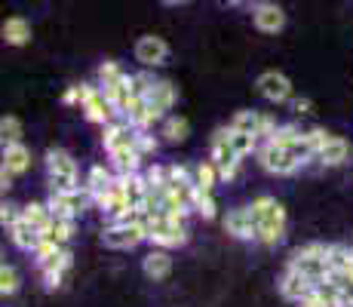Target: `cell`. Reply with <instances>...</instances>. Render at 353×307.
I'll return each instance as SVG.
<instances>
[{
  "label": "cell",
  "mask_w": 353,
  "mask_h": 307,
  "mask_svg": "<svg viewBox=\"0 0 353 307\" xmlns=\"http://www.w3.org/2000/svg\"><path fill=\"white\" fill-rule=\"evenodd\" d=\"M145 224H148V240L163 246V249H172V246H185L188 243L185 221H179V218H172V215L148 212Z\"/></svg>",
  "instance_id": "1"
},
{
  "label": "cell",
  "mask_w": 353,
  "mask_h": 307,
  "mask_svg": "<svg viewBox=\"0 0 353 307\" xmlns=\"http://www.w3.org/2000/svg\"><path fill=\"white\" fill-rule=\"evenodd\" d=\"M46 169H50V190H77V163L68 151L62 148L46 151Z\"/></svg>",
  "instance_id": "2"
},
{
  "label": "cell",
  "mask_w": 353,
  "mask_h": 307,
  "mask_svg": "<svg viewBox=\"0 0 353 307\" xmlns=\"http://www.w3.org/2000/svg\"><path fill=\"white\" fill-rule=\"evenodd\" d=\"M292 264H295L301 274H307L314 283H323L332 270L329 268V246H323V243L304 246V249H298L295 255H292Z\"/></svg>",
  "instance_id": "3"
},
{
  "label": "cell",
  "mask_w": 353,
  "mask_h": 307,
  "mask_svg": "<svg viewBox=\"0 0 353 307\" xmlns=\"http://www.w3.org/2000/svg\"><path fill=\"white\" fill-rule=\"evenodd\" d=\"M50 209H52V215H59V218H77L80 212H83L90 203H96V197H92V190L90 188H83V190H52L50 194Z\"/></svg>",
  "instance_id": "4"
},
{
  "label": "cell",
  "mask_w": 353,
  "mask_h": 307,
  "mask_svg": "<svg viewBox=\"0 0 353 307\" xmlns=\"http://www.w3.org/2000/svg\"><path fill=\"white\" fill-rule=\"evenodd\" d=\"M141 240H148L145 221H132V224L114 221L111 228H105V234H101V243H105L108 249H132V246H139Z\"/></svg>",
  "instance_id": "5"
},
{
  "label": "cell",
  "mask_w": 353,
  "mask_h": 307,
  "mask_svg": "<svg viewBox=\"0 0 353 307\" xmlns=\"http://www.w3.org/2000/svg\"><path fill=\"white\" fill-rule=\"evenodd\" d=\"M212 163L219 166V175L225 181H230L236 175V169H240V154H236V148L230 145V129H219L212 139Z\"/></svg>",
  "instance_id": "6"
},
{
  "label": "cell",
  "mask_w": 353,
  "mask_h": 307,
  "mask_svg": "<svg viewBox=\"0 0 353 307\" xmlns=\"http://www.w3.org/2000/svg\"><path fill=\"white\" fill-rule=\"evenodd\" d=\"M258 160H261V166L274 175H292L298 166H301V160H298L289 148H280V145H274V141H268V145L258 151Z\"/></svg>",
  "instance_id": "7"
},
{
  "label": "cell",
  "mask_w": 353,
  "mask_h": 307,
  "mask_svg": "<svg viewBox=\"0 0 353 307\" xmlns=\"http://www.w3.org/2000/svg\"><path fill=\"white\" fill-rule=\"evenodd\" d=\"M86 86V99H83V114H86V120L90 123H101V126H108L114 117V105L105 99V92L99 90V86H92V83H83Z\"/></svg>",
  "instance_id": "8"
},
{
  "label": "cell",
  "mask_w": 353,
  "mask_h": 307,
  "mask_svg": "<svg viewBox=\"0 0 353 307\" xmlns=\"http://www.w3.org/2000/svg\"><path fill=\"white\" fill-rule=\"evenodd\" d=\"M101 141H105L108 154L114 151H123V148H135L139 145V126H132V123H108L105 132H101Z\"/></svg>",
  "instance_id": "9"
},
{
  "label": "cell",
  "mask_w": 353,
  "mask_h": 307,
  "mask_svg": "<svg viewBox=\"0 0 353 307\" xmlns=\"http://www.w3.org/2000/svg\"><path fill=\"white\" fill-rule=\"evenodd\" d=\"M145 99H148V126H151V123H157L163 114L175 105V86L169 83V80H157L154 90L148 92Z\"/></svg>",
  "instance_id": "10"
},
{
  "label": "cell",
  "mask_w": 353,
  "mask_h": 307,
  "mask_svg": "<svg viewBox=\"0 0 353 307\" xmlns=\"http://www.w3.org/2000/svg\"><path fill=\"white\" fill-rule=\"evenodd\" d=\"M225 230L234 234L236 240H258V218L252 215L249 206L230 209L228 218H225Z\"/></svg>",
  "instance_id": "11"
},
{
  "label": "cell",
  "mask_w": 353,
  "mask_h": 307,
  "mask_svg": "<svg viewBox=\"0 0 353 307\" xmlns=\"http://www.w3.org/2000/svg\"><path fill=\"white\" fill-rule=\"evenodd\" d=\"M314 289H316V283H314V279H310L307 274H301L295 264H289L286 274H283V279H280L283 298H289V301H295V304L301 301V298H307Z\"/></svg>",
  "instance_id": "12"
},
{
  "label": "cell",
  "mask_w": 353,
  "mask_h": 307,
  "mask_svg": "<svg viewBox=\"0 0 353 307\" xmlns=\"http://www.w3.org/2000/svg\"><path fill=\"white\" fill-rule=\"evenodd\" d=\"M286 237V209L276 203L274 209H270L268 215L258 221V243H264V246H276Z\"/></svg>",
  "instance_id": "13"
},
{
  "label": "cell",
  "mask_w": 353,
  "mask_h": 307,
  "mask_svg": "<svg viewBox=\"0 0 353 307\" xmlns=\"http://www.w3.org/2000/svg\"><path fill=\"white\" fill-rule=\"evenodd\" d=\"M258 92H261L268 101L280 105V101L292 99V80L280 71H264L261 77H258Z\"/></svg>",
  "instance_id": "14"
},
{
  "label": "cell",
  "mask_w": 353,
  "mask_h": 307,
  "mask_svg": "<svg viewBox=\"0 0 353 307\" xmlns=\"http://www.w3.org/2000/svg\"><path fill=\"white\" fill-rule=\"evenodd\" d=\"M135 59H139L145 68H160L163 61L169 59V46H166V40H163V37H154V34L141 37L139 43H135Z\"/></svg>",
  "instance_id": "15"
},
{
  "label": "cell",
  "mask_w": 353,
  "mask_h": 307,
  "mask_svg": "<svg viewBox=\"0 0 353 307\" xmlns=\"http://www.w3.org/2000/svg\"><path fill=\"white\" fill-rule=\"evenodd\" d=\"M252 22L261 34H276L286 28V12L276 3H255L252 6Z\"/></svg>",
  "instance_id": "16"
},
{
  "label": "cell",
  "mask_w": 353,
  "mask_h": 307,
  "mask_svg": "<svg viewBox=\"0 0 353 307\" xmlns=\"http://www.w3.org/2000/svg\"><path fill=\"white\" fill-rule=\"evenodd\" d=\"M10 240L16 243L22 252H34L40 243H43V234H40L37 224H31L25 215H19L16 221L10 224Z\"/></svg>",
  "instance_id": "17"
},
{
  "label": "cell",
  "mask_w": 353,
  "mask_h": 307,
  "mask_svg": "<svg viewBox=\"0 0 353 307\" xmlns=\"http://www.w3.org/2000/svg\"><path fill=\"white\" fill-rule=\"evenodd\" d=\"M96 206L101 209V212H105L108 218H111V221H117L120 215L126 212L129 209V203H126V194H123V179H117L111 184V188L105 190V194L101 197H96Z\"/></svg>",
  "instance_id": "18"
},
{
  "label": "cell",
  "mask_w": 353,
  "mask_h": 307,
  "mask_svg": "<svg viewBox=\"0 0 353 307\" xmlns=\"http://www.w3.org/2000/svg\"><path fill=\"white\" fill-rule=\"evenodd\" d=\"M141 268H145V277L148 279H166L172 274V255H169L166 249H151L145 255V261H141Z\"/></svg>",
  "instance_id": "19"
},
{
  "label": "cell",
  "mask_w": 353,
  "mask_h": 307,
  "mask_svg": "<svg viewBox=\"0 0 353 307\" xmlns=\"http://www.w3.org/2000/svg\"><path fill=\"white\" fill-rule=\"evenodd\" d=\"M0 34H3V43L10 46H25L31 40V22L22 16H10L3 22V28H0Z\"/></svg>",
  "instance_id": "20"
},
{
  "label": "cell",
  "mask_w": 353,
  "mask_h": 307,
  "mask_svg": "<svg viewBox=\"0 0 353 307\" xmlns=\"http://www.w3.org/2000/svg\"><path fill=\"white\" fill-rule=\"evenodd\" d=\"M28 166H31V151L22 145V141L3 145V169H10L12 175H22Z\"/></svg>",
  "instance_id": "21"
},
{
  "label": "cell",
  "mask_w": 353,
  "mask_h": 307,
  "mask_svg": "<svg viewBox=\"0 0 353 307\" xmlns=\"http://www.w3.org/2000/svg\"><path fill=\"white\" fill-rule=\"evenodd\" d=\"M350 157V145L344 139H338V135H332L329 141L320 148V154H316V160L323 163V166H341L344 160Z\"/></svg>",
  "instance_id": "22"
},
{
  "label": "cell",
  "mask_w": 353,
  "mask_h": 307,
  "mask_svg": "<svg viewBox=\"0 0 353 307\" xmlns=\"http://www.w3.org/2000/svg\"><path fill=\"white\" fill-rule=\"evenodd\" d=\"M141 160H145V157H141L139 148H123V151H114V154H111V163H114V169H117L120 175L139 172Z\"/></svg>",
  "instance_id": "23"
},
{
  "label": "cell",
  "mask_w": 353,
  "mask_h": 307,
  "mask_svg": "<svg viewBox=\"0 0 353 307\" xmlns=\"http://www.w3.org/2000/svg\"><path fill=\"white\" fill-rule=\"evenodd\" d=\"M71 261H74V255H71V252H68V249H62V255H59V261L52 264V268L40 270V274H43L46 289H59V286H62V277H65V270L71 268Z\"/></svg>",
  "instance_id": "24"
},
{
  "label": "cell",
  "mask_w": 353,
  "mask_h": 307,
  "mask_svg": "<svg viewBox=\"0 0 353 307\" xmlns=\"http://www.w3.org/2000/svg\"><path fill=\"white\" fill-rule=\"evenodd\" d=\"M22 215L28 218L31 224H37L40 228V234H46V230H50V224H52V209H50V203H28V206L22 209Z\"/></svg>",
  "instance_id": "25"
},
{
  "label": "cell",
  "mask_w": 353,
  "mask_h": 307,
  "mask_svg": "<svg viewBox=\"0 0 353 307\" xmlns=\"http://www.w3.org/2000/svg\"><path fill=\"white\" fill-rule=\"evenodd\" d=\"M191 209H194V212H200L203 218H215V215H219V203H215L212 190L194 188V197H191Z\"/></svg>",
  "instance_id": "26"
},
{
  "label": "cell",
  "mask_w": 353,
  "mask_h": 307,
  "mask_svg": "<svg viewBox=\"0 0 353 307\" xmlns=\"http://www.w3.org/2000/svg\"><path fill=\"white\" fill-rule=\"evenodd\" d=\"M62 249H65V246H59V243H52V240H46V237H43V243L34 249V261H37V268L40 270L52 268V264L59 261V255H62Z\"/></svg>",
  "instance_id": "27"
},
{
  "label": "cell",
  "mask_w": 353,
  "mask_h": 307,
  "mask_svg": "<svg viewBox=\"0 0 353 307\" xmlns=\"http://www.w3.org/2000/svg\"><path fill=\"white\" fill-rule=\"evenodd\" d=\"M114 181H117V179H114V175L108 172L105 166H92V169H90V175H86V188L92 190V197H101Z\"/></svg>",
  "instance_id": "28"
},
{
  "label": "cell",
  "mask_w": 353,
  "mask_h": 307,
  "mask_svg": "<svg viewBox=\"0 0 353 307\" xmlns=\"http://www.w3.org/2000/svg\"><path fill=\"white\" fill-rule=\"evenodd\" d=\"M71 234H74V218H52V224H50V230H46V240H52V243H59V246H65L68 240H71Z\"/></svg>",
  "instance_id": "29"
},
{
  "label": "cell",
  "mask_w": 353,
  "mask_h": 307,
  "mask_svg": "<svg viewBox=\"0 0 353 307\" xmlns=\"http://www.w3.org/2000/svg\"><path fill=\"white\" fill-rule=\"evenodd\" d=\"M163 135H166L172 145H179V141H185L188 135H191V123H188L185 117H169L166 123H163Z\"/></svg>",
  "instance_id": "30"
},
{
  "label": "cell",
  "mask_w": 353,
  "mask_h": 307,
  "mask_svg": "<svg viewBox=\"0 0 353 307\" xmlns=\"http://www.w3.org/2000/svg\"><path fill=\"white\" fill-rule=\"evenodd\" d=\"M329 268L332 270H350L353 268V249L350 246H329Z\"/></svg>",
  "instance_id": "31"
},
{
  "label": "cell",
  "mask_w": 353,
  "mask_h": 307,
  "mask_svg": "<svg viewBox=\"0 0 353 307\" xmlns=\"http://www.w3.org/2000/svg\"><path fill=\"white\" fill-rule=\"evenodd\" d=\"M215 179H221V175H219V166H215V163H200V166L194 169V188L212 190V188H215Z\"/></svg>",
  "instance_id": "32"
},
{
  "label": "cell",
  "mask_w": 353,
  "mask_h": 307,
  "mask_svg": "<svg viewBox=\"0 0 353 307\" xmlns=\"http://www.w3.org/2000/svg\"><path fill=\"white\" fill-rule=\"evenodd\" d=\"M0 139H3V145L22 141V120L19 117H3L0 120Z\"/></svg>",
  "instance_id": "33"
},
{
  "label": "cell",
  "mask_w": 353,
  "mask_h": 307,
  "mask_svg": "<svg viewBox=\"0 0 353 307\" xmlns=\"http://www.w3.org/2000/svg\"><path fill=\"white\" fill-rule=\"evenodd\" d=\"M255 141H258V135H252V132H236V129H230V145L236 148V154H240V157L252 154L255 151Z\"/></svg>",
  "instance_id": "34"
},
{
  "label": "cell",
  "mask_w": 353,
  "mask_h": 307,
  "mask_svg": "<svg viewBox=\"0 0 353 307\" xmlns=\"http://www.w3.org/2000/svg\"><path fill=\"white\" fill-rule=\"evenodd\" d=\"M19 292V270L3 264L0 268V295H16Z\"/></svg>",
  "instance_id": "35"
},
{
  "label": "cell",
  "mask_w": 353,
  "mask_h": 307,
  "mask_svg": "<svg viewBox=\"0 0 353 307\" xmlns=\"http://www.w3.org/2000/svg\"><path fill=\"white\" fill-rule=\"evenodd\" d=\"M298 135H301V132H298L295 126H276L274 135H270L268 141H274V145H280V148H292L298 141Z\"/></svg>",
  "instance_id": "36"
},
{
  "label": "cell",
  "mask_w": 353,
  "mask_h": 307,
  "mask_svg": "<svg viewBox=\"0 0 353 307\" xmlns=\"http://www.w3.org/2000/svg\"><path fill=\"white\" fill-rule=\"evenodd\" d=\"M154 83H157V80H154L151 74H132V95H148L154 90Z\"/></svg>",
  "instance_id": "37"
},
{
  "label": "cell",
  "mask_w": 353,
  "mask_h": 307,
  "mask_svg": "<svg viewBox=\"0 0 353 307\" xmlns=\"http://www.w3.org/2000/svg\"><path fill=\"white\" fill-rule=\"evenodd\" d=\"M123 74H126V71L117 65V61H105V65L99 68V80H101V83H111V80L123 77Z\"/></svg>",
  "instance_id": "38"
},
{
  "label": "cell",
  "mask_w": 353,
  "mask_h": 307,
  "mask_svg": "<svg viewBox=\"0 0 353 307\" xmlns=\"http://www.w3.org/2000/svg\"><path fill=\"white\" fill-rule=\"evenodd\" d=\"M274 206H276V200H274V197H258V200H252V206H249V209H252V215L258 218V221H261V218L268 215Z\"/></svg>",
  "instance_id": "39"
},
{
  "label": "cell",
  "mask_w": 353,
  "mask_h": 307,
  "mask_svg": "<svg viewBox=\"0 0 353 307\" xmlns=\"http://www.w3.org/2000/svg\"><path fill=\"white\" fill-rule=\"evenodd\" d=\"M83 99H86V86H83V83H80V86H71V90L62 95L65 105H83Z\"/></svg>",
  "instance_id": "40"
},
{
  "label": "cell",
  "mask_w": 353,
  "mask_h": 307,
  "mask_svg": "<svg viewBox=\"0 0 353 307\" xmlns=\"http://www.w3.org/2000/svg\"><path fill=\"white\" fill-rule=\"evenodd\" d=\"M135 148H139L141 157H145V154H154V151H157V141H154V135H148L145 129H139V145H135Z\"/></svg>",
  "instance_id": "41"
},
{
  "label": "cell",
  "mask_w": 353,
  "mask_h": 307,
  "mask_svg": "<svg viewBox=\"0 0 353 307\" xmlns=\"http://www.w3.org/2000/svg\"><path fill=\"white\" fill-rule=\"evenodd\" d=\"M19 215H22V212H19L12 203H3V206H0V221H3V224H12Z\"/></svg>",
  "instance_id": "42"
},
{
  "label": "cell",
  "mask_w": 353,
  "mask_h": 307,
  "mask_svg": "<svg viewBox=\"0 0 353 307\" xmlns=\"http://www.w3.org/2000/svg\"><path fill=\"white\" fill-rule=\"evenodd\" d=\"M298 307H332V304L325 301L323 295H316V292H310L307 298H301V301H298Z\"/></svg>",
  "instance_id": "43"
},
{
  "label": "cell",
  "mask_w": 353,
  "mask_h": 307,
  "mask_svg": "<svg viewBox=\"0 0 353 307\" xmlns=\"http://www.w3.org/2000/svg\"><path fill=\"white\" fill-rule=\"evenodd\" d=\"M310 108H314V105H310V99H295V101H292V111H295V114H310Z\"/></svg>",
  "instance_id": "44"
},
{
  "label": "cell",
  "mask_w": 353,
  "mask_h": 307,
  "mask_svg": "<svg viewBox=\"0 0 353 307\" xmlns=\"http://www.w3.org/2000/svg\"><path fill=\"white\" fill-rule=\"evenodd\" d=\"M230 3H236V6H252L255 0H230Z\"/></svg>",
  "instance_id": "45"
},
{
  "label": "cell",
  "mask_w": 353,
  "mask_h": 307,
  "mask_svg": "<svg viewBox=\"0 0 353 307\" xmlns=\"http://www.w3.org/2000/svg\"><path fill=\"white\" fill-rule=\"evenodd\" d=\"M166 3H188V0H166Z\"/></svg>",
  "instance_id": "46"
},
{
  "label": "cell",
  "mask_w": 353,
  "mask_h": 307,
  "mask_svg": "<svg viewBox=\"0 0 353 307\" xmlns=\"http://www.w3.org/2000/svg\"><path fill=\"white\" fill-rule=\"evenodd\" d=\"M347 274H350V283H353V268H350V270H347Z\"/></svg>",
  "instance_id": "47"
}]
</instances>
